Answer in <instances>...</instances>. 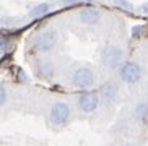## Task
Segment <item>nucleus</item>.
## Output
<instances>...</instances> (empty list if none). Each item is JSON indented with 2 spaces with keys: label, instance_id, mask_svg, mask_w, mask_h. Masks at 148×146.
<instances>
[{
  "label": "nucleus",
  "instance_id": "obj_1",
  "mask_svg": "<svg viewBox=\"0 0 148 146\" xmlns=\"http://www.w3.org/2000/svg\"><path fill=\"white\" fill-rule=\"evenodd\" d=\"M142 75H143V70L140 67L137 62H122L119 65V76L124 83L127 85H135V83H138L142 80Z\"/></svg>",
  "mask_w": 148,
  "mask_h": 146
},
{
  "label": "nucleus",
  "instance_id": "obj_2",
  "mask_svg": "<svg viewBox=\"0 0 148 146\" xmlns=\"http://www.w3.org/2000/svg\"><path fill=\"white\" fill-rule=\"evenodd\" d=\"M49 120L56 127H64L70 120V107L65 102H56L49 111Z\"/></svg>",
  "mask_w": 148,
  "mask_h": 146
},
{
  "label": "nucleus",
  "instance_id": "obj_3",
  "mask_svg": "<svg viewBox=\"0 0 148 146\" xmlns=\"http://www.w3.org/2000/svg\"><path fill=\"white\" fill-rule=\"evenodd\" d=\"M95 83V73L90 67H80L75 70L73 76H72V85L78 89H88L91 88Z\"/></svg>",
  "mask_w": 148,
  "mask_h": 146
},
{
  "label": "nucleus",
  "instance_id": "obj_4",
  "mask_svg": "<svg viewBox=\"0 0 148 146\" xmlns=\"http://www.w3.org/2000/svg\"><path fill=\"white\" fill-rule=\"evenodd\" d=\"M59 41V33L56 29H46L36 38V49L41 52H49L56 47Z\"/></svg>",
  "mask_w": 148,
  "mask_h": 146
},
{
  "label": "nucleus",
  "instance_id": "obj_5",
  "mask_svg": "<svg viewBox=\"0 0 148 146\" xmlns=\"http://www.w3.org/2000/svg\"><path fill=\"white\" fill-rule=\"evenodd\" d=\"M99 94L98 93H91V91H86V93H83V94L78 96V109L85 114H91L95 112L96 109L99 107Z\"/></svg>",
  "mask_w": 148,
  "mask_h": 146
},
{
  "label": "nucleus",
  "instance_id": "obj_6",
  "mask_svg": "<svg viewBox=\"0 0 148 146\" xmlns=\"http://www.w3.org/2000/svg\"><path fill=\"white\" fill-rule=\"evenodd\" d=\"M101 59H103L104 65H108L111 68H116L122 63V50L117 46H108L101 54Z\"/></svg>",
  "mask_w": 148,
  "mask_h": 146
},
{
  "label": "nucleus",
  "instance_id": "obj_7",
  "mask_svg": "<svg viewBox=\"0 0 148 146\" xmlns=\"http://www.w3.org/2000/svg\"><path fill=\"white\" fill-rule=\"evenodd\" d=\"M117 96V86L114 81H106L99 89V99H103L106 104L112 102Z\"/></svg>",
  "mask_w": 148,
  "mask_h": 146
},
{
  "label": "nucleus",
  "instance_id": "obj_8",
  "mask_svg": "<svg viewBox=\"0 0 148 146\" xmlns=\"http://www.w3.org/2000/svg\"><path fill=\"white\" fill-rule=\"evenodd\" d=\"M101 20V13L96 8H85L80 13V21L85 25H96Z\"/></svg>",
  "mask_w": 148,
  "mask_h": 146
},
{
  "label": "nucleus",
  "instance_id": "obj_9",
  "mask_svg": "<svg viewBox=\"0 0 148 146\" xmlns=\"http://www.w3.org/2000/svg\"><path fill=\"white\" fill-rule=\"evenodd\" d=\"M134 115L138 122L147 125L148 123V101H142L135 106L134 109Z\"/></svg>",
  "mask_w": 148,
  "mask_h": 146
},
{
  "label": "nucleus",
  "instance_id": "obj_10",
  "mask_svg": "<svg viewBox=\"0 0 148 146\" xmlns=\"http://www.w3.org/2000/svg\"><path fill=\"white\" fill-rule=\"evenodd\" d=\"M49 10H51V3H39L36 5V7H33L31 8V16H42V15H46V13H49Z\"/></svg>",
  "mask_w": 148,
  "mask_h": 146
},
{
  "label": "nucleus",
  "instance_id": "obj_11",
  "mask_svg": "<svg viewBox=\"0 0 148 146\" xmlns=\"http://www.w3.org/2000/svg\"><path fill=\"white\" fill-rule=\"evenodd\" d=\"M114 5L119 7V8H122V10H127V12H132L134 10V5L129 0H114Z\"/></svg>",
  "mask_w": 148,
  "mask_h": 146
},
{
  "label": "nucleus",
  "instance_id": "obj_12",
  "mask_svg": "<svg viewBox=\"0 0 148 146\" xmlns=\"http://www.w3.org/2000/svg\"><path fill=\"white\" fill-rule=\"evenodd\" d=\"M5 102H7V89L0 85V106H3Z\"/></svg>",
  "mask_w": 148,
  "mask_h": 146
},
{
  "label": "nucleus",
  "instance_id": "obj_13",
  "mask_svg": "<svg viewBox=\"0 0 148 146\" xmlns=\"http://www.w3.org/2000/svg\"><path fill=\"white\" fill-rule=\"evenodd\" d=\"M138 10H140L142 13H147V15H148V2H145V3H142V5H140V7H138Z\"/></svg>",
  "mask_w": 148,
  "mask_h": 146
},
{
  "label": "nucleus",
  "instance_id": "obj_14",
  "mask_svg": "<svg viewBox=\"0 0 148 146\" xmlns=\"http://www.w3.org/2000/svg\"><path fill=\"white\" fill-rule=\"evenodd\" d=\"M140 31H142V28H140V26H138V28H134V29H132V34H134V36H138Z\"/></svg>",
  "mask_w": 148,
  "mask_h": 146
},
{
  "label": "nucleus",
  "instance_id": "obj_15",
  "mask_svg": "<svg viewBox=\"0 0 148 146\" xmlns=\"http://www.w3.org/2000/svg\"><path fill=\"white\" fill-rule=\"evenodd\" d=\"M3 47H5V39L2 38V36H0V50H2Z\"/></svg>",
  "mask_w": 148,
  "mask_h": 146
},
{
  "label": "nucleus",
  "instance_id": "obj_16",
  "mask_svg": "<svg viewBox=\"0 0 148 146\" xmlns=\"http://www.w3.org/2000/svg\"><path fill=\"white\" fill-rule=\"evenodd\" d=\"M64 2H65V3H75L77 0H64Z\"/></svg>",
  "mask_w": 148,
  "mask_h": 146
},
{
  "label": "nucleus",
  "instance_id": "obj_17",
  "mask_svg": "<svg viewBox=\"0 0 148 146\" xmlns=\"http://www.w3.org/2000/svg\"><path fill=\"white\" fill-rule=\"evenodd\" d=\"M88 2H91V0H88Z\"/></svg>",
  "mask_w": 148,
  "mask_h": 146
}]
</instances>
